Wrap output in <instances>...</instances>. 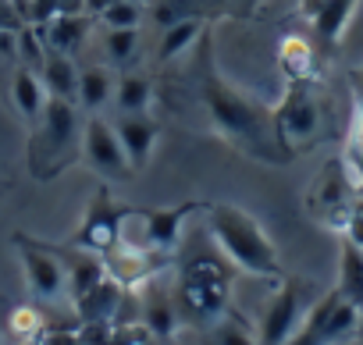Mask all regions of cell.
I'll list each match as a JSON object with an SVG mask.
<instances>
[{
  "label": "cell",
  "mask_w": 363,
  "mask_h": 345,
  "mask_svg": "<svg viewBox=\"0 0 363 345\" xmlns=\"http://www.w3.org/2000/svg\"><path fill=\"white\" fill-rule=\"evenodd\" d=\"M193 79L203 100V111L214 125V132L239 149L250 160H260L267 167H285L296 160V153L285 146V139L278 135L274 125V111L264 107L260 100L246 96L235 82L225 79V72L214 61V40L211 29L203 33V40L196 43V64H193Z\"/></svg>",
  "instance_id": "6da1fadb"
},
{
  "label": "cell",
  "mask_w": 363,
  "mask_h": 345,
  "mask_svg": "<svg viewBox=\"0 0 363 345\" xmlns=\"http://www.w3.org/2000/svg\"><path fill=\"white\" fill-rule=\"evenodd\" d=\"M207 232L218 242V249L225 253V260L253 278H267V281H281V253L271 242V235L264 232V225L242 210L239 203H207Z\"/></svg>",
  "instance_id": "7a4b0ae2"
},
{
  "label": "cell",
  "mask_w": 363,
  "mask_h": 345,
  "mask_svg": "<svg viewBox=\"0 0 363 345\" xmlns=\"http://www.w3.org/2000/svg\"><path fill=\"white\" fill-rule=\"evenodd\" d=\"M82 107L72 100H47V111L40 118L36 128H29V175L36 182H54L57 175H65L68 167L79 164L82 157V125L86 118L79 114Z\"/></svg>",
  "instance_id": "3957f363"
},
{
  "label": "cell",
  "mask_w": 363,
  "mask_h": 345,
  "mask_svg": "<svg viewBox=\"0 0 363 345\" xmlns=\"http://www.w3.org/2000/svg\"><path fill=\"white\" fill-rule=\"evenodd\" d=\"M232 281H235V267L221 253L186 256L174 281V302L182 320H193V324L221 320L225 310L232 306Z\"/></svg>",
  "instance_id": "277c9868"
},
{
  "label": "cell",
  "mask_w": 363,
  "mask_h": 345,
  "mask_svg": "<svg viewBox=\"0 0 363 345\" xmlns=\"http://www.w3.org/2000/svg\"><path fill=\"white\" fill-rule=\"evenodd\" d=\"M203 207L207 203H200V200H186V203H174V207H128L121 242H135V246H146V249L171 256L182 242L186 221Z\"/></svg>",
  "instance_id": "5b68a950"
},
{
  "label": "cell",
  "mask_w": 363,
  "mask_h": 345,
  "mask_svg": "<svg viewBox=\"0 0 363 345\" xmlns=\"http://www.w3.org/2000/svg\"><path fill=\"white\" fill-rule=\"evenodd\" d=\"M356 327H359V306L345 299L338 288H328L310 302L303 324L285 345H338L352 338Z\"/></svg>",
  "instance_id": "8992f818"
},
{
  "label": "cell",
  "mask_w": 363,
  "mask_h": 345,
  "mask_svg": "<svg viewBox=\"0 0 363 345\" xmlns=\"http://www.w3.org/2000/svg\"><path fill=\"white\" fill-rule=\"evenodd\" d=\"M310 292H313V281H303L296 274H285L274 285V292L260 313V327H257L260 345H285L296 334V327L303 324V317L310 310Z\"/></svg>",
  "instance_id": "52a82bcc"
},
{
  "label": "cell",
  "mask_w": 363,
  "mask_h": 345,
  "mask_svg": "<svg viewBox=\"0 0 363 345\" xmlns=\"http://www.w3.org/2000/svg\"><path fill=\"white\" fill-rule=\"evenodd\" d=\"M125 217H128V207L114 203V193L107 182L96 186L79 228L72 232L68 246H79V249H89L96 256H107L118 242H121V228H125Z\"/></svg>",
  "instance_id": "ba28073f"
},
{
  "label": "cell",
  "mask_w": 363,
  "mask_h": 345,
  "mask_svg": "<svg viewBox=\"0 0 363 345\" xmlns=\"http://www.w3.org/2000/svg\"><path fill=\"white\" fill-rule=\"evenodd\" d=\"M271 111H274L278 135L285 139V146L292 153L317 142V135H320V103L313 96V82H289L278 107H271Z\"/></svg>",
  "instance_id": "9c48e42d"
},
{
  "label": "cell",
  "mask_w": 363,
  "mask_h": 345,
  "mask_svg": "<svg viewBox=\"0 0 363 345\" xmlns=\"http://www.w3.org/2000/svg\"><path fill=\"white\" fill-rule=\"evenodd\" d=\"M15 249L26 271V285L33 292L36 302H61L68 295V278H65V264L57 256V246L40 242L26 232H15Z\"/></svg>",
  "instance_id": "30bf717a"
},
{
  "label": "cell",
  "mask_w": 363,
  "mask_h": 345,
  "mask_svg": "<svg viewBox=\"0 0 363 345\" xmlns=\"http://www.w3.org/2000/svg\"><path fill=\"white\" fill-rule=\"evenodd\" d=\"M352 196H356V189L345 175L342 157H331V160H324V167L317 171V179L306 193V214L313 221H320L324 228L342 232V225L352 210Z\"/></svg>",
  "instance_id": "8fae6325"
},
{
  "label": "cell",
  "mask_w": 363,
  "mask_h": 345,
  "mask_svg": "<svg viewBox=\"0 0 363 345\" xmlns=\"http://www.w3.org/2000/svg\"><path fill=\"white\" fill-rule=\"evenodd\" d=\"M82 160L100 175V182L107 186H125L132 182L135 167L128 164L125 149H121V139L114 132V125L100 114H86V125H82Z\"/></svg>",
  "instance_id": "7c38bea8"
},
{
  "label": "cell",
  "mask_w": 363,
  "mask_h": 345,
  "mask_svg": "<svg viewBox=\"0 0 363 345\" xmlns=\"http://www.w3.org/2000/svg\"><path fill=\"white\" fill-rule=\"evenodd\" d=\"M356 8L359 0H299V11L313 33V47H320L324 54L338 50L349 22L356 18Z\"/></svg>",
  "instance_id": "4fadbf2b"
},
{
  "label": "cell",
  "mask_w": 363,
  "mask_h": 345,
  "mask_svg": "<svg viewBox=\"0 0 363 345\" xmlns=\"http://www.w3.org/2000/svg\"><path fill=\"white\" fill-rule=\"evenodd\" d=\"M139 320L150 327V334L157 341H171L178 324H182V313H178V302H174V288H164L160 274L139 285Z\"/></svg>",
  "instance_id": "5bb4252c"
},
{
  "label": "cell",
  "mask_w": 363,
  "mask_h": 345,
  "mask_svg": "<svg viewBox=\"0 0 363 345\" xmlns=\"http://www.w3.org/2000/svg\"><path fill=\"white\" fill-rule=\"evenodd\" d=\"M111 125H114V132H118V139H121V149H125L128 164H132L135 171H143V167L150 164V157H153V146H157L164 125H160L150 111H143V114H118Z\"/></svg>",
  "instance_id": "9a60e30c"
},
{
  "label": "cell",
  "mask_w": 363,
  "mask_h": 345,
  "mask_svg": "<svg viewBox=\"0 0 363 345\" xmlns=\"http://www.w3.org/2000/svg\"><path fill=\"white\" fill-rule=\"evenodd\" d=\"M57 256H61V264H65V278H68V299H72V306L75 302H82L104 278H107V264H104V256H96V253H89V249H79V246H57Z\"/></svg>",
  "instance_id": "2e32d148"
},
{
  "label": "cell",
  "mask_w": 363,
  "mask_h": 345,
  "mask_svg": "<svg viewBox=\"0 0 363 345\" xmlns=\"http://www.w3.org/2000/svg\"><path fill=\"white\" fill-rule=\"evenodd\" d=\"M47 100H50V93H47L40 72H33L26 64H15V72H11V103H15L18 118L26 121V128L40 125V118L47 111Z\"/></svg>",
  "instance_id": "e0dca14e"
},
{
  "label": "cell",
  "mask_w": 363,
  "mask_h": 345,
  "mask_svg": "<svg viewBox=\"0 0 363 345\" xmlns=\"http://www.w3.org/2000/svg\"><path fill=\"white\" fill-rule=\"evenodd\" d=\"M207 22H211V18L193 15V18H182V22L167 26V29L160 33V43H157V61H160V64H171V61H178L182 54L196 50V43H200L203 33H207Z\"/></svg>",
  "instance_id": "ac0fdd59"
},
{
  "label": "cell",
  "mask_w": 363,
  "mask_h": 345,
  "mask_svg": "<svg viewBox=\"0 0 363 345\" xmlns=\"http://www.w3.org/2000/svg\"><path fill=\"white\" fill-rule=\"evenodd\" d=\"M125 295H128V288L118 281V278H104L82 302H75V317L79 320H118V313H121V302H125Z\"/></svg>",
  "instance_id": "d6986e66"
},
{
  "label": "cell",
  "mask_w": 363,
  "mask_h": 345,
  "mask_svg": "<svg viewBox=\"0 0 363 345\" xmlns=\"http://www.w3.org/2000/svg\"><path fill=\"white\" fill-rule=\"evenodd\" d=\"M278 64H281V72H285L289 82H313L320 75V68H317V47H313V40H303V36H285L281 40Z\"/></svg>",
  "instance_id": "ffe728a7"
},
{
  "label": "cell",
  "mask_w": 363,
  "mask_h": 345,
  "mask_svg": "<svg viewBox=\"0 0 363 345\" xmlns=\"http://www.w3.org/2000/svg\"><path fill=\"white\" fill-rule=\"evenodd\" d=\"M114 68L104 64H82L79 68V107L86 114H100L114 100Z\"/></svg>",
  "instance_id": "44dd1931"
},
{
  "label": "cell",
  "mask_w": 363,
  "mask_h": 345,
  "mask_svg": "<svg viewBox=\"0 0 363 345\" xmlns=\"http://www.w3.org/2000/svg\"><path fill=\"white\" fill-rule=\"evenodd\" d=\"M40 79H43V86H47L50 96L79 103V64H75V57L57 54V50H47V61L40 68Z\"/></svg>",
  "instance_id": "7402d4cb"
},
{
  "label": "cell",
  "mask_w": 363,
  "mask_h": 345,
  "mask_svg": "<svg viewBox=\"0 0 363 345\" xmlns=\"http://www.w3.org/2000/svg\"><path fill=\"white\" fill-rule=\"evenodd\" d=\"M89 26H93L89 15H54V18H50L47 26H40V29H43V40H47L50 50L72 57V54L86 43Z\"/></svg>",
  "instance_id": "603a6c76"
},
{
  "label": "cell",
  "mask_w": 363,
  "mask_h": 345,
  "mask_svg": "<svg viewBox=\"0 0 363 345\" xmlns=\"http://www.w3.org/2000/svg\"><path fill=\"white\" fill-rule=\"evenodd\" d=\"M114 111L118 114H143L153 107V82L143 75V72H132L125 68L114 82Z\"/></svg>",
  "instance_id": "cb8c5ba5"
},
{
  "label": "cell",
  "mask_w": 363,
  "mask_h": 345,
  "mask_svg": "<svg viewBox=\"0 0 363 345\" xmlns=\"http://www.w3.org/2000/svg\"><path fill=\"white\" fill-rule=\"evenodd\" d=\"M335 288L356 306H363V249L342 235H338V285Z\"/></svg>",
  "instance_id": "d4e9b609"
},
{
  "label": "cell",
  "mask_w": 363,
  "mask_h": 345,
  "mask_svg": "<svg viewBox=\"0 0 363 345\" xmlns=\"http://www.w3.org/2000/svg\"><path fill=\"white\" fill-rule=\"evenodd\" d=\"M47 327L50 324L40 313V306L26 302V306H11V313H8V338H11V345H36Z\"/></svg>",
  "instance_id": "484cf974"
},
{
  "label": "cell",
  "mask_w": 363,
  "mask_h": 345,
  "mask_svg": "<svg viewBox=\"0 0 363 345\" xmlns=\"http://www.w3.org/2000/svg\"><path fill=\"white\" fill-rule=\"evenodd\" d=\"M104 54H107V68L125 72L135 54H139V29H104Z\"/></svg>",
  "instance_id": "4316f807"
},
{
  "label": "cell",
  "mask_w": 363,
  "mask_h": 345,
  "mask_svg": "<svg viewBox=\"0 0 363 345\" xmlns=\"http://www.w3.org/2000/svg\"><path fill=\"white\" fill-rule=\"evenodd\" d=\"M214 345H260V338L250 327V320L228 306L225 317L214 320Z\"/></svg>",
  "instance_id": "83f0119b"
},
{
  "label": "cell",
  "mask_w": 363,
  "mask_h": 345,
  "mask_svg": "<svg viewBox=\"0 0 363 345\" xmlns=\"http://www.w3.org/2000/svg\"><path fill=\"white\" fill-rule=\"evenodd\" d=\"M47 50H50V47H47V40H43V29L33 26V22H26V26L18 29V64L40 72L43 61H47Z\"/></svg>",
  "instance_id": "f1b7e54d"
},
{
  "label": "cell",
  "mask_w": 363,
  "mask_h": 345,
  "mask_svg": "<svg viewBox=\"0 0 363 345\" xmlns=\"http://www.w3.org/2000/svg\"><path fill=\"white\" fill-rule=\"evenodd\" d=\"M143 15H146V8L139 4V0H114V4H111L96 22H100L104 29H139Z\"/></svg>",
  "instance_id": "f546056e"
},
{
  "label": "cell",
  "mask_w": 363,
  "mask_h": 345,
  "mask_svg": "<svg viewBox=\"0 0 363 345\" xmlns=\"http://www.w3.org/2000/svg\"><path fill=\"white\" fill-rule=\"evenodd\" d=\"M338 235L363 249V200H359V203H352V210H349V217H345V225H342V232H338Z\"/></svg>",
  "instance_id": "4dcf8cb0"
},
{
  "label": "cell",
  "mask_w": 363,
  "mask_h": 345,
  "mask_svg": "<svg viewBox=\"0 0 363 345\" xmlns=\"http://www.w3.org/2000/svg\"><path fill=\"white\" fill-rule=\"evenodd\" d=\"M111 4H114V0H82V11H86L89 18H100Z\"/></svg>",
  "instance_id": "1f68e13d"
},
{
  "label": "cell",
  "mask_w": 363,
  "mask_h": 345,
  "mask_svg": "<svg viewBox=\"0 0 363 345\" xmlns=\"http://www.w3.org/2000/svg\"><path fill=\"white\" fill-rule=\"evenodd\" d=\"M257 4H264V0H239L242 15H253V11H257Z\"/></svg>",
  "instance_id": "d6a6232c"
},
{
  "label": "cell",
  "mask_w": 363,
  "mask_h": 345,
  "mask_svg": "<svg viewBox=\"0 0 363 345\" xmlns=\"http://www.w3.org/2000/svg\"><path fill=\"white\" fill-rule=\"evenodd\" d=\"M356 334H359V341H363V306H359V327H356Z\"/></svg>",
  "instance_id": "836d02e7"
},
{
  "label": "cell",
  "mask_w": 363,
  "mask_h": 345,
  "mask_svg": "<svg viewBox=\"0 0 363 345\" xmlns=\"http://www.w3.org/2000/svg\"><path fill=\"white\" fill-rule=\"evenodd\" d=\"M338 345H363V341H352V338H345V341H338Z\"/></svg>",
  "instance_id": "e575fe53"
},
{
  "label": "cell",
  "mask_w": 363,
  "mask_h": 345,
  "mask_svg": "<svg viewBox=\"0 0 363 345\" xmlns=\"http://www.w3.org/2000/svg\"><path fill=\"white\" fill-rule=\"evenodd\" d=\"M359 164H363V146H359Z\"/></svg>",
  "instance_id": "d590c367"
},
{
  "label": "cell",
  "mask_w": 363,
  "mask_h": 345,
  "mask_svg": "<svg viewBox=\"0 0 363 345\" xmlns=\"http://www.w3.org/2000/svg\"><path fill=\"white\" fill-rule=\"evenodd\" d=\"M160 345H171V341H160Z\"/></svg>",
  "instance_id": "8d00e7d4"
},
{
  "label": "cell",
  "mask_w": 363,
  "mask_h": 345,
  "mask_svg": "<svg viewBox=\"0 0 363 345\" xmlns=\"http://www.w3.org/2000/svg\"><path fill=\"white\" fill-rule=\"evenodd\" d=\"M139 4H146V0H139Z\"/></svg>",
  "instance_id": "74e56055"
}]
</instances>
